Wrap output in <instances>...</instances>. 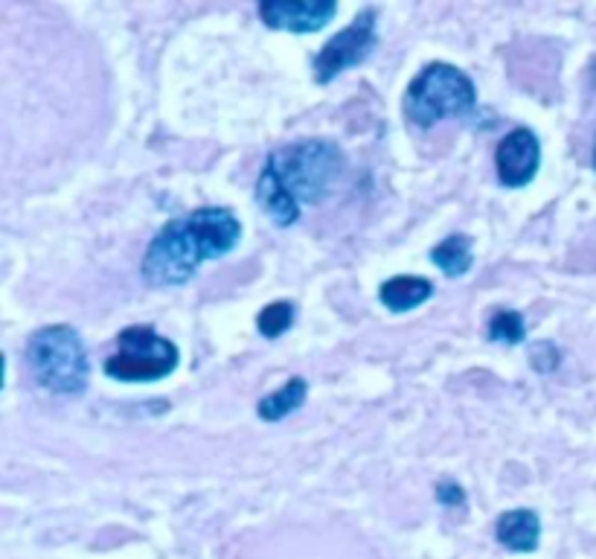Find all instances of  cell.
<instances>
[{
	"label": "cell",
	"instance_id": "1",
	"mask_svg": "<svg viewBox=\"0 0 596 559\" xmlns=\"http://www.w3.org/2000/svg\"><path fill=\"white\" fill-rule=\"evenodd\" d=\"M346 157L337 143L309 138L274 148L257 181V204L279 227L295 225L306 204H318L344 173Z\"/></svg>",
	"mask_w": 596,
	"mask_h": 559
},
{
	"label": "cell",
	"instance_id": "2",
	"mask_svg": "<svg viewBox=\"0 0 596 559\" xmlns=\"http://www.w3.org/2000/svg\"><path fill=\"white\" fill-rule=\"evenodd\" d=\"M242 239V222L230 207H199L166 222L148 242L143 277L152 286H183L207 260H222Z\"/></svg>",
	"mask_w": 596,
	"mask_h": 559
},
{
	"label": "cell",
	"instance_id": "3",
	"mask_svg": "<svg viewBox=\"0 0 596 559\" xmlns=\"http://www.w3.org/2000/svg\"><path fill=\"white\" fill-rule=\"evenodd\" d=\"M26 367L35 384L59 396H79L87 388L85 341L70 323H50L26 338Z\"/></svg>",
	"mask_w": 596,
	"mask_h": 559
},
{
	"label": "cell",
	"instance_id": "4",
	"mask_svg": "<svg viewBox=\"0 0 596 559\" xmlns=\"http://www.w3.org/2000/svg\"><path fill=\"white\" fill-rule=\"evenodd\" d=\"M477 87L466 70L449 61H431L414 76L405 91V117L416 129H431L449 117H466L475 111Z\"/></svg>",
	"mask_w": 596,
	"mask_h": 559
},
{
	"label": "cell",
	"instance_id": "5",
	"mask_svg": "<svg viewBox=\"0 0 596 559\" xmlns=\"http://www.w3.org/2000/svg\"><path fill=\"white\" fill-rule=\"evenodd\" d=\"M181 361L175 341L164 338L155 326L134 323L117 335V347L105 358V373L117 382H157Z\"/></svg>",
	"mask_w": 596,
	"mask_h": 559
},
{
	"label": "cell",
	"instance_id": "6",
	"mask_svg": "<svg viewBox=\"0 0 596 559\" xmlns=\"http://www.w3.org/2000/svg\"><path fill=\"white\" fill-rule=\"evenodd\" d=\"M376 44H379V9L367 7L353 17V24L332 35L323 44V50L314 56V61H311L314 82L326 85V82L341 76L344 70L358 68L376 50Z\"/></svg>",
	"mask_w": 596,
	"mask_h": 559
},
{
	"label": "cell",
	"instance_id": "7",
	"mask_svg": "<svg viewBox=\"0 0 596 559\" xmlns=\"http://www.w3.org/2000/svg\"><path fill=\"white\" fill-rule=\"evenodd\" d=\"M538 166H541V140L527 126L512 129L494 148V173L503 187L512 190L527 187L538 175Z\"/></svg>",
	"mask_w": 596,
	"mask_h": 559
},
{
	"label": "cell",
	"instance_id": "8",
	"mask_svg": "<svg viewBox=\"0 0 596 559\" xmlns=\"http://www.w3.org/2000/svg\"><path fill=\"white\" fill-rule=\"evenodd\" d=\"M337 15L335 0H262L260 17L269 29L318 33Z\"/></svg>",
	"mask_w": 596,
	"mask_h": 559
},
{
	"label": "cell",
	"instance_id": "9",
	"mask_svg": "<svg viewBox=\"0 0 596 559\" xmlns=\"http://www.w3.org/2000/svg\"><path fill=\"white\" fill-rule=\"evenodd\" d=\"M494 536L506 550L515 554H533L541 542V519L536 510L518 507V510H506L494 524Z\"/></svg>",
	"mask_w": 596,
	"mask_h": 559
},
{
	"label": "cell",
	"instance_id": "10",
	"mask_svg": "<svg viewBox=\"0 0 596 559\" xmlns=\"http://www.w3.org/2000/svg\"><path fill=\"white\" fill-rule=\"evenodd\" d=\"M433 295V283L428 277L416 274H396L381 283L379 300L388 306L390 312H410L416 306L428 304Z\"/></svg>",
	"mask_w": 596,
	"mask_h": 559
},
{
	"label": "cell",
	"instance_id": "11",
	"mask_svg": "<svg viewBox=\"0 0 596 559\" xmlns=\"http://www.w3.org/2000/svg\"><path fill=\"white\" fill-rule=\"evenodd\" d=\"M431 262L445 274V277H463L475 265V251L472 239L466 234H451L440 245H433Z\"/></svg>",
	"mask_w": 596,
	"mask_h": 559
},
{
	"label": "cell",
	"instance_id": "12",
	"mask_svg": "<svg viewBox=\"0 0 596 559\" xmlns=\"http://www.w3.org/2000/svg\"><path fill=\"white\" fill-rule=\"evenodd\" d=\"M306 393H309V382L295 376V379H288L279 391L269 393V396H262L260 405H257V414H260L265 423H279V419H286L288 414H295L300 408L302 402H306Z\"/></svg>",
	"mask_w": 596,
	"mask_h": 559
},
{
	"label": "cell",
	"instance_id": "13",
	"mask_svg": "<svg viewBox=\"0 0 596 559\" xmlns=\"http://www.w3.org/2000/svg\"><path fill=\"white\" fill-rule=\"evenodd\" d=\"M295 304L291 300H274L257 314V330L265 338H279V335H286L291 330V323H295Z\"/></svg>",
	"mask_w": 596,
	"mask_h": 559
},
{
	"label": "cell",
	"instance_id": "14",
	"mask_svg": "<svg viewBox=\"0 0 596 559\" xmlns=\"http://www.w3.org/2000/svg\"><path fill=\"white\" fill-rule=\"evenodd\" d=\"M486 335H489V341H498V344H521L527 338V321L515 309H501V312L492 314Z\"/></svg>",
	"mask_w": 596,
	"mask_h": 559
},
{
	"label": "cell",
	"instance_id": "15",
	"mask_svg": "<svg viewBox=\"0 0 596 559\" xmlns=\"http://www.w3.org/2000/svg\"><path fill=\"white\" fill-rule=\"evenodd\" d=\"M529 361H533L536 370H541V373H550V370L559 365V349H553V344H538V347H533Z\"/></svg>",
	"mask_w": 596,
	"mask_h": 559
},
{
	"label": "cell",
	"instance_id": "16",
	"mask_svg": "<svg viewBox=\"0 0 596 559\" xmlns=\"http://www.w3.org/2000/svg\"><path fill=\"white\" fill-rule=\"evenodd\" d=\"M437 501L445 507H457L466 501V489L454 484V480H442L440 487H437Z\"/></svg>",
	"mask_w": 596,
	"mask_h": 559
},
{
	"label": "cell",
	"instance_id": "17",
	"mask_svg": "<svg viewBox=\"0 0 596 559\" xmlns=\"http://www.w3.org/2000/svg\"><path fill=\"white\" fill-rule=\"evenodd\" d=\"M594 166H596V148H594Z\"/></svg>",
	"mask_w": 596,
	"mask_h": 559
}]
</instances>
